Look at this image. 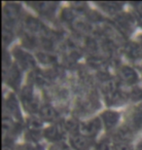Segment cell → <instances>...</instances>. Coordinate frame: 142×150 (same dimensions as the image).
Wrapping results in <instances>:
<instances>
[{
    "mask_svg": "<svg viewBox=\"0 0 142 150\" xmlns=\"http://www.w3.org/2000/svg\"><path fill=\"white\" fill-rule=\"evenodd\" d=\"M20 14V6L14 3H6L3 8V19L4 23H14Z\"/></svg>",
    "mask_w": 142,
    "mask_h": 150,
    "instance_id": "5b68a950",
    "label": "cell"
},
{
    "mask_svg": "<svg viewBox=\"0 0 142 150\" xmlns=\"http://www.w3.org/2000/svg\"><path fill=\"white\" fill-rule=\"evenodd\" d=\"M26 127L30 133H37L40 130H42L43 124H42V120L37 117H29L26 120Z\"/></svg>",
    "mask_w": 142,
    "mask_h": 150,
    "instance_id": "5bb4252c",
    "label": "cell"
},
{
    "mask_svg": "<svg viewBox=\"0 0 142 150\" xmlns=\"http://www.w3.org/2000/svg\"><path fill=\"white\" fill-rule=\"evenodd\" d=\"M6 107H7V112L15 119L20 120L22 119V113L20 111V107L18 104V101L14 95H10L7 98V101H6Z\"/></svg>",
    "mask_w": 142,
    "mask_h": 150,
    "instance_id": "ba28073f",
    "label": "cell"
},
{
    "mask_svg": "<svg viewBox=\"0 0 142 150\" xmlns=\"http://www.w3.org/2000/svg\"><path fill=\"white\" fill-rule=\"evenodd\" d=\"M32 7H34L39 13L43 15H49L56 11L57 4L53 2H35L31 4Z\"/></svg>",
    "mask_w": 142,
    "mask_h": 150,
    "instance_id": "30bf717a",
    "label": "cell"
},
{
    "mask_svg": "<svg viewBox=\"0 0 142 150\" xmlns=\"http://www.w3.org/2000/svg\"><path fill=\"white\" fill-rule=\"evenodd\" d=\"M71 147L74 150H90L92 142L89 137H86L80 134H72L69 139Z\"/></svg>",
    "mask_w": 142,
    "mask_h": 150,
    "instance_id": "3957f363",
    "label": "cell"
},
{
    "mask_svg": "<svg viewBox=\"0 0 142 150\" xmlns=\"http://www.w3.org/2000/svg\"><path fill=\"white\" fill-rule=\"evenodd\" d=\"M101 121L103 122L104 127L107 130H111L116 127V125L119 122L120 114L116 111H112V110H106L101 114Z\"/></svg>",
    "mask_w": 142,
    "mask_h": 150,
    "instance_id": "52a82bcc",
    "label": "cell"
},
{
    "mask_svg": "<svg viewBox=\"0 0 142 150\" xmlns=\"http://www.w3.org/2000/svg\"><path fill=\"white\" fill-rule=\"evenodd\" d=\"M99 6L103 9L105 12L110 14H115L118 13L121 9H122V5L120 3H115V2H103L101 4H99Z\"/></svg>",
    "mask_w": 142,
    "mask_h": 150,
    "instance_id": "2e32d148",
    "label": "cell"
},
{
    "mask_svg": "<svg viewBox=\"0 0 142 150\" xmlns=\"http://www.w3.org/2000/svg\"><path fill=\"white\" fill-rule=\"evenodd\" d=\"M115 139H117V142H128L132 139V131L128 126L118 129L115 133Z\"/></svg>",
    "mask_w": 142,
    "mask_h": 150,
    "instance_id": "8fae6325",
    "label": "cell"
},
{
    "mask_svg": "<svg viewBox=\"0 0 142 150\" xmlns=\"http://www.w3.org/2000/svg\"><path fill=\"white\" fill-rule=\"evenodd\" d=\"M101 129V120L98 118H95L89 121L82 122L79 124V132L80 134L86 137H95L98 134V132Z\"/></svg>",
    "mask_w": 142,
    "mask_h": 150,
    "instance_id": "6da1fadb",
    "label": "cell"
},
{
    "mask_svg": "<svg viewBox=\"0 0 142 150\" xmlns=\"http://www.w3.org/2000/svg\"><path fill=\"white\" fill-rule=\"evenodd\" d=\"M38 113H39V118L47 122L55 121L57 118V116H59L57 110L53 106L49 105V104H46V105L40 107V110H39Z\"/></svg>",
    "mask_w": 142,
    "mask_h": 150,
    "instance_id": "9c48e42d",
    "label": "cell"
},
{
    "mask_svg": "<svg viewBox=\"0 0 142 150\" xmlns=\"http://www.w3.org/2000/svg\"><path fill=\"white\" fill-rule=\"evenodd\" d=\"M134 150H142V143H141V144L139 143V144H138V145H137L136 147H135Z\"/></svg>",
    "mask_w": 142,
    "mask_h": 150,
    "instance_id": "7402d4cb",
    "label": "cell"
},
{
    "mask_svg": "<svg viewBox=\"0 0 142 150\" xmlns=\"http://www.w3.org/2000/svg\"><path fill=\"white\" fill-rule=\"evenodd\" d=\"M3 150H14L13 148L11 147V146H9V145H3Z\"/></svg>",
    "mask_w": 142,
    "mask_h": 150,
    "instance_id": "44dd1931",
    "label": "cell"
},
{
    "mask_svg": "<svg viewBox=\"0 0 142 150\" xmlns=\"http://www.w3.org/2000/svg\"><path fill=\"white\" fill-rule=\"evenodd\" d=\"M15 130V125L14 121L10 117L5 114H3V120H2V133H3V139H5V137L9 136L12 132Z\"/></svg>",
    "mask_w": 142,
    "mask_h": 150,
    "instance_id": "4fadbf2b",
    "label": "cell"
},
{
    "mask_svg": "<svg viewBox=\"0 0 142 150\" xmlns=\"http://www.w3.org/2000/svg\"><path fill=\"white\" fill-rule=\"evenodd\" d=\"M114 150H134L128 142H117L114 144Z\"/></svg>",
    "mask_w": 142,
    "mask_h": 150,
    "instance_id": "d6986e66",
    "label": "cell"
},
{
    "mask_svg": "<svg viewBox=\"0 0 142 150\" xmlns=\"http://www.w3.org/2000/svg\"><path fill=\"white\" fill-rule=\"evenodd\" d=\"M96 150H114V146L111 145V143L106 139L100 140L95 146Z\"/></svg>",
    "mask_w": 142,
    "mask_h": 150,
    "instance_id": "ac0fdd59",
    "label": "cell"
},
{
    "mask_svg": "<svg viewBox=\"0 0 142 150\" xmlns=\"http://www.w3.org/2000/svg\"><path fill=\"white\" fill-rule=\"evenodd\" d=\"M14 54H15V58H16L18 64L23 68H25V69H31V68L35 67V64H36L35 59L28 52L17 48V49L14 51Z\"/></svg>",
    "mask_w": 142,
    "mask_h": 150,
    "instance_id": "7a4b0ae2",
    "label": "cell"
},
{
    "mask_svg": "<svg viewBox=\"0 0 142 150\" xmlns=\"http://www.w3.org/2000/svg\"><path fill=\"white\" fill-rule=\"evenodd\" d=\"M13 32L10 30V28H3L2 29V41H3V45H9L11 43V41L13 40Z\"/></svg>",
    "mask_w": 142,
    "mask_h": 150,
    "instance_id": "e0dca14e",
    "label": "cell"
},
{
    "mask_svg": "<svg viewBox=\"0 0 142 150\" xmlns=\"http://www.w3.org/2000/svg\"><path fill=\"white\" fill-rule=\"evenodd\" d=\"M18 150H40V147L38 145H34L32 143H25L19 146Z\"/></svg>",
    "mask_w": 142,
    "mask_h": 150,
    "instance_id": "ffe728a7",
    "label": "cell"
},
{
    "mask_svg": "<svg viewBox=\"0 0 142 150\" xmlns=\"http://www.w3.org/2000/svg\"><path fill=\"white\" fill-rule=\"evenodd\" d=\"M126 52L129 58H139L142 54V49L137 44L131 43L126 46Z\"/></svg>",
    "mask_w": 142,
    "mask_h": 150,
    "instance_id": "9a60e30c",
    "label": "cell"
},
{
    "mask_svg": "<svg viewBox=\"0 0 142 150\" xmlns=\"http://www.w3.org/2000/svg\"><path fill=\"white\" fill-rule=\"evenodd\" d=\"M128 127L132 132L142 129V105L135 107L131 111L128 119Z\"/></svg>",
    "mask_w": 142,
    "mask_h": 150,
    "instance_id": "277c9868",
    "label": "cell"
},
{
    "mask_svg": "<svg viewBox=\"0 0 142 150\" xmlns=\"http://www.w3.org/2000/svg\"><path fill=\"white\" fill-rule=\"evenodd\" d=\"M62 150H74V149L72 148V147H69V146H64Z\"/></svg>",
    "mask_w": 142,
    "mask_h": 150,
    "instance_id": "cb8c5ba5",
    "label": "cell"
},
{
    "mask_svg": "<svg viewBox=\"0 0 142 150\" xmlns=\"http://www.w3.org/2000/svg\"><path fill=\"white\" fill-rule=\"evenodd\" d=\"M44 134L49 140H57L61 137L60 127L57 125H52L44 130Z\"/></svg>",
    "mask_w": 142,
    "mask_h": 150,
    "instance_id": "7c38bea8",
    "label": "cell"
},
{
    "mask_svg": "<svg viewBox=\"0 0 142 150\" xmlns=\"http://www.w3.org/2000/svg\"><path fill=\"white\" fill-rule=\"evenodd\" d=\"M121 80L126 85H134L138 81V75L134 68L128 65H123L119 70Z\"/></svg>",
    "mask_w": 142,
    "mask_h": 150,
    "instance_id": "8992f818",
    "label": "cell"
},
{
    "mask_svg": "<svg viewBox=\"0 0 142 150\" xmlns=\"http://www.w3.org/2000/svg\"><path fill=\"white\" fill-rule=\"evenodd\" d=\"M138 23H139V26H141V28H142V14H141V16L139 17V20H138Z\"/></svg>",
    "mask_w": 142,
    "mask_h": 150,
    "instance_id": "603a6c76",
    "label": "cell"
}]
</instances>
